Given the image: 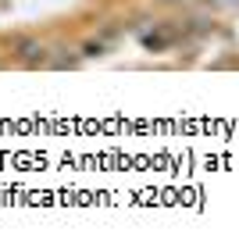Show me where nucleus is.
Instances as JSON below:
<instances>
[{"label": "nucleus", "mask_w": 239, "mask_h": 250, "mask_svg": "<svg viewBox=\"0 0 239 250\" xmlns=\"http://www.w3.org/2000/svg\"><path fill=\"white\" fill-rule=\"evenodd\" d=\"M18 61L25 64V68H47V47L43 43H36V40H21L18 43Z\"/></svg>", "instance_id": "obj_1"}, {"label": "nucleus", "mask_w": 239, "mask_h": 250, "mask_svg": "<svg viewBox=\"0 0 239 250\" xmlns=\"http://www.w3.org/2000/svg\"><path fill=\"white\" fill-rule=\"evenodd\" d=\"M207 4L218 11H239V0H207Z\"/></svg>", "instance_id": "obj_2"}, {"label": "nucleus", "mask_w": 239, "mask_h": 250, "mask_svg": "<svg viewBox=\"0 0 239 250\" xmlns=\"http://www.w3.org/2000/svg\"><path fill=\"white\" fill-rule=\"evenodd\" d=\"M161 4H182V0H161Z\"/></svg>", "instance_id": "obj_3"}]
</instances>
